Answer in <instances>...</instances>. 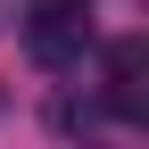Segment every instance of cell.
<instances>
[{
    "label": "cell",
    "mask_w": 149,
    "mask_h": 149,
    "mask_svg": "<svg viewBox=\"0 0 149 149\" xmlns=\"http://www.w3.org/2000/svg\"><path fill=\"white\" fill-rule=\"evenodd\" d=\"M91 42H100L91 0H33V17H25V58H33V66L74 74V66L91 58Z\"/></svg>",
    "instance_id": "obj_1"
},
{
    "label": "cell",
    "mask_w": 149,
    "mask_h": 149,
    "mask_svg": "<svg viewBox=\"0 0 149 149\" xmlns=\"http://www.w3.org/2000/svg\"><path fill=\"white\" fill-rule=\"evenodd\" d=\"M108 116L116 124H149V42L141 33L108 42Z\"/></svg>",
    "instance_id": "obj_2"
},
{
    "label": "cell",
    "mask_w": 149,
    "mask_h": 149,
    "mask_svg": "<svg viewBox=\"0 0 149 149\" xmlns=\"http://www.w3.org/2000/svg\"><path fill=\"white\" fill-rule=\"evenodd\" d=\"M83 124H100V108H83V100H66V108H58V133H83Z\"/></svg>",
    "instance_id": "obj_3"
}]
</instances>
